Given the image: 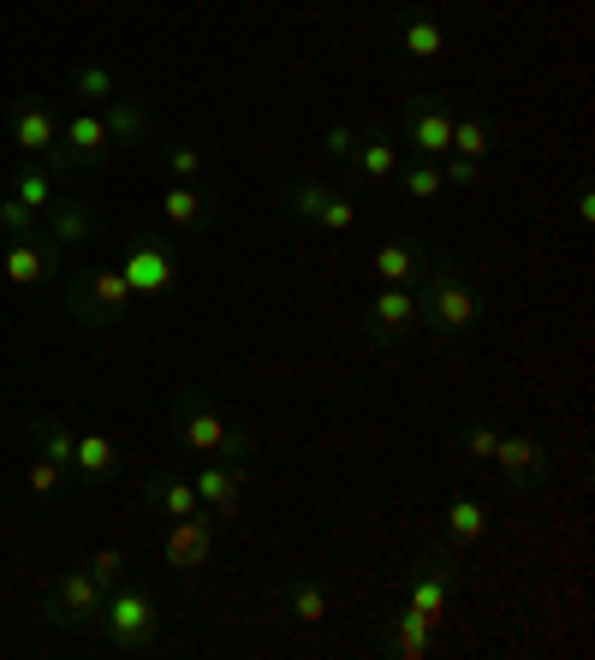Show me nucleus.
<instances>
[{"label":"nucleus","instance_id":"nucleus-1","mask_svg":"<svg viewBox=\"0 0 595 660\" xmlns=\"http://www.w3.org/2000/svg\"><path fill=\"white\" fill-rule=\"evenodd\" d=\"M417 309H423V334H435L441 345L470 339L482 327V286L465 268L429 256L423 274H417Z\"/></svg>","mask_w":595,"mask_h":660},{"label":"nucleus","instance_id":"nucleus-2","mask_svg":"<svg viewBox=\"0 0 595 660\" xmlns=\"http://www.w3.org/2000/svg\"><path fill=\"white\" fill-rule=\"evenodd\" d=\"M452 589H459V548L417 553V565L406 578V613H417L423 624H447Z\"/></svg>","mask_w":595,"mask_h":660},{"label":"nucleus","instance_id":"nucleus-3","mask_svg":"<svg viewBox=\"0 0 595 660\" xmlns=\"http://www.w3.org/2000/svg\"><path fill=\"white\" fill-rule=\"evenodd\" d=\"M488 471L500 476V489H506V494H530V489H542V482L554 476V453L536 441V434H524V428H500Z\"/></svg>","mask_w":595,"mask_h":660},{"label":"nucleus","instance_id":"nucleus-4","mask_svg":"<svg viewBox=\"0 0 595 660\" xmlns=\"http://www.w3.org/2000/svg\"><path fill=\"white\" fill-rule=\"evenodd\" d=\"M173 423H179V441L197 446L203 459H251V434L233 428L215 405H203V398H179Z\"/></svg>","mask_w":595,"mask_h":660},{"label":"nucleus","instance_id":"nucleus-5","mask_svg":"<svg viewBox=\"0 0 595 660\" xmlns=\"http://www.w3.org/2000/svg\"><path fill=\"white\" fill-rule=\"evenodd\" d=\"M101 624H108V642L114 649H149L162 637V607H155L149 589H119L101 595Z\"/></svg>","mask_w":595,"mask_h":660},{"label":"nucleus","instance_id":"nucleus-6","mask_svg":"<svg viewBox=\"0 0 595 660\" xmlns=\"http://www.w3.org/2000/svg\"><path fill=\"white\" fill-rule=\"evenodd\" d=\"M452 114L441 96H406L399 101V149H417L423 161H441V155L452 149Z\"/></svg>","mask_w":595,"mask_h":660},{"label":"nucleus","instance_id":"nucleus-7","mask_svg":"<svg viewBox=\"0 0 595 660\" xmlns=\"http://www.w3.org/2000/svg\"><path fill=\"white\" fill-rule=\"evenodd\" d=\"M126 304H131V286H126V274H119V268H96L90 280H84V292H66V309L84 316L90 327H119Z\"/></svg>","mask_w":595,"mask_h":660},{"label":"nucleus","instance_id":"nucleus-8","mask_svg":"<svg viewBox=\"0 0 595 660\" xmlns=\"http://www.w3.org/2000/svg\"><path fill=\"white\" fill-rule=\"evenodd\" d=\"M215 542H221V518H215V512L173 518L162 560H167V571H203L208 560H215Z\"/></svg>","mask_w":595,"mask_h":660},{"label":"nucleus","instance_id":"nucleus-9","mask_svg":"<svg viewBox=\"0 0 595 660\" xmlns=\"http://www.w3.org/2000/svg\"><path fill=\"white\" fill-rule=\"evenodd\" d=\"M370 339L375 345H399V339H411L417 327H423V309H417V286H375V298H370Z\"/></svg>","mask_w":595,"mask_h":660},{"label":"nucleus","instance_id":"nucleus-10","mask_svg":"<svg viewBox=\"0 0 595 660\" xmlns=\"http://www.w3.org/2000/svg\"><path fill=\"white\" fill-rule=\"evenodd\" d=\"M119 274H126L131 298H162V292L179 286V256H173L162 238H144V245H131V256L119 263Z\"/></svg>","mask_w":595,"mask_h":660},{"label":"nucleus","instance_id":"nucleus-11","mask_svg":"<svg viewBox=\"0 0 595 660\" xmlns=\"http://www.w3.org/2000/svg\"><path fill=\"white\" fill-rule=\"evenodd\" d=\"M191 489H197L203 512H215V518H226V524H233V518H238V500H244V489H251V471H244V459H208L203 471L191 476Z\"/></svg>","mask_w":595,"mask_h":660},{"label":"nucleus","instance_id":"nucleus-12","mask_svg":"<svg viewBox=\"0 0 595 660\" xmlns=\"http://www.w3.org/2000/svg\"><path fill=\"white\" fill-rule=\"evenodd\" d=\"M345 167H352L358 179H370V185H393L399 167H406V149H399L393 131L358 126V144H352V155H345Z\"/></svg>","mask_w":595,"mask_h":660},{"label":"nucleus","instance_id":"nucleus-13","mask_svg":"<svg viewBox=\"0 0 595 660\" xmlns=\"http://www.w3.org/2000/svg\"><path fill=\"white\" fill-rule=\"evenodd\" d=\"M429 263V250H423V238H411V233H393V238H381L375 256H370V280L375 286H417V274H423Z\"/></svg>","mask_w":595,"mask_h":660},{"label":"nucleus","instance_id":"nucleus-14","mask_svg":"<svg viewBox=\"0 0 595 660\" xmlns=\"http://www.w3.org/2000/svg\"><path fill=\"white\" fill-rule=\"evenodd\" d=\"M60 144L66 149H55V167H96V161H108V149H114V137H108V126H101V114H78V119H66L60 126Z\"/></svg>","mask_w":595,"mask_h":660},{"label":"nucleus","instance_id":"nucleus-15","mask_svg":"<svg viewBox=\"0 0 595 660\" xmlns=\"http://www.w3.org/2000/svg\"><path fill=\"white\" fill-rule=\"evenodd\" d=\"M101 613V583L90 578V571H66V578L55 583V595H48V619L55 624H84Z\"/></svg>","mask_w":595,"mask_h":660},{"label":"nucleus","instance_id":"nucleus-16","mask_svg":"<svg viewBox=\"0 0 595 660\" xmlns=\"http://www.w3.org/2000/svg\"><path fill=\"white\" fill-rule=\"evenodd\" d=\"M96 227H101L96 208H90V203H78V197H55V203L42 208V238H48L55 250H72L78 238H90Z\"/></svg>","mask_w":595,"mask_h":660},{"label":"nucleus","instance_id":"nucleus-17","mask_svg":"<svg viewBox=\"0 0 595 660\" xmlns=\"http://www.w3.org/2000/svg\"><path fill=\"white\" fill-rule=\"evenodd\" d=\"M55 256H60V250L48 245L42 233H30V238H19V245L7 250V263H0V268H7L12 286H42L48 274H55Z\"/></svg>","mask_w":595,"mask_h":660},{"label":"nucleus","instance_id":"nucleus-18","mask_svg":"<svg viewBox=\"0 0 595 660\" xmlns=\"http://www.w3.org/2000/svg\"><path fill=\"white\" fill-rule=\"evenodd\" d=\"M12 144H19L25 155H55L60 149V126H55V114L48 108H37V101H19L12 108Z\"/></svg>","mask_w":595,"mask_h":660},{"label":"nucleus","instance_id":"nucleus-19","mask_svg":"<svg viewBox=\"0 0 595 660\" xmlns=\"http://www.w3.org/2000/svg\"><path fill=\"white\" fill-rule=\"evenodd\" d=\"M399 48H406L417 66H435V60L447 55V30L435 24L423 7H417V12H399Z\"/></svg>","mask_w":595,"mask_h":660},{"label":"nucleus","instance_id":"nucleus-20","mask_svg":"<svg viewBox=\"0 0 595 660\" xmlns=\"http://www.w3.org/2000/svg\"><path fill=\"white\" fill-rule=\"evenodd\" d=\"M441 524H447V548H459V553H465V548H477V542H482L495 518H488V506H482V500L459 494V500H447Z\"/></svg>","mask_w":595,"mask_h":660},{"label":"nucleus","instance_id":"nucleus-21","mask_svg":"<svg viewBox=\"0 0 595 660\" xmlns=\"http://www.w3.org/2000/svg\"><path fill=\"white\" fill-rule=\"evenodd\" d=\"M162 215H167V227H179V233H197V227H208V197H203V185H185V179H173V190L162 197Z\"/></svg>","mask_w":595,"mask_h":660},{"label":"nucleus","instance_id":"nucleus-22","mask_svg":"<svg viewBox=\"0 0 595 660\" xmlns=\"http://www.w3.org/2000/svg\"><path fill=\"white\" fill-rule=\"evenodd\" d=\"M72 471L78 476H90V482H108L119 471V441L114 434H78V446H72Z\"/></svg>","mask_w":595,"mask_h":660},{"label":"nucleus","instance_id":"nucleus-23","mask_svg":"<svg viewBox=\"0 0 595 660\" xmlns=\"http://www.w3.org/2000/svg\"><path fill=\"white\" fill-rule=\"evenodd\" d=\"M101 126H108L114 144H144L149 137V108L137 96H114L108 108H101Z\"/></svg>","mask_w":595,"mask_h":660},{"label":"nucleus","instance_id":"nucleus-24","mask_svg":"<svg viewBox=\"0 0 595 660\" xmlns=\"http://www.w3.org/2000/svg\"><path fill=\"white\" fill-rule=\"evenodd\" d=\"M149 506L167 512V524H173V518H197L203 500L191 489V476H162V482H149Z\"/></svg>","mask_w":595,"mask_h":660},{"label":"nucleus","instance_id":"nucleus-25","mask_svg":"<svg viewBox=\"0 0 595 660\" xmlns=\"http://www.w3.org/2000/svg\"><path fill=\"white\" fill-rule=\"evenodd\" d=\"M488 149H495V126L477 114H459L452 119V149L447 155H465V161H488Z\"/></svg>","mask_w":595,"mask_h":660},{"label":"nucleus","instance_id":"nucleus-26","mask_svg":"<svg viewBox=\"0 0 595 660\" xmlns=\"http://www.w3.org/2000/svg\"><path fill=\"white\" fill-rule=\"evenodd\" d=\"M388 631H393V649L406 654V660L435 654V624H423L417 613H393V619H388Z\"/></svg>","mask_w":595,"mask_h":660},{"label":"nucleus","instance_id":"nucleus-27","mask_svg":"<svg viewBox=\"0 0 595 660\" xmlns=\"http://www.w3.org/2000/svg\"><path fill=\"white\" fill-rule=\"evenodd\" d=\"M286 613H292V624H322L328 619V589L316 578H298L286 589Z\"/></svg>","mask_w":595,"mask_h":660},{"label":"nucleus","instance_id":"nucleus-28","mask_svg":"<svg viewBox=\"0 0 595 660\" xmlns=\"http://www.w3.org/2000/svg\"><path fill=\"white\" fill-rule=\"evenodd\" d=\"M399 190H406L411 203H435L447 190V179H441V167L435 161H417V167H399V179H393Z\"/></svg>","mask_w":595,"mask_h":660},{"label":"nucleus","instance_id":"nucleus-29","mask_svg":"<svg viewBox=\"0 0 595 660\" xmlns=\"http://www.w3.org/2000/svg\"><path fill=\"white\" fill-rule=\"evenodd\" d=\"M310 227H322V233H334V238L358 233V203L340 197V190H328V203L316 208V220H310Z\"/></svg>","mask_w":595,"mask_h":660},{"label":"nucleus","instance_id":"nucleus-30","mask_svg":"<svg viewBox=\"0 0 595 660\" xmlns=\"http://www.w3.org/2000/svg\"><path fill=\"white\" fill-rule=\"evenodd\" d=\"M37 434H42V459H48V464H60V471H72V446H78V434L66 428V423H55V416H42Z\"/></svg>","mask_w":595,"mask_h":660},{"label":"nucleus","instance_id":"nucleus-31","mask_svg":"<svg viewBox=\"0 0 595 660\" xmlns=\"http://www.w3.org/2000/svg\"><path fill=\"white\" fill-rule=\"evenodd\" d=\"M280 203H286L298 220H316V208L328 203V185L322 179H292L286 190H280Z\"/></svg>","mask_w":595,"mask_h":660},{"label":"nucleus","instance_id":"nucleus-32","mask_svg":"<svg viewBox=\"0 0 595 660\" xmlns=\"http://www.w3.org/2000/svg\"><path fill=\"white\" fill-rule=\"evenodd\" d=\"M12 197H19L25 208H37V215H42V208L55 203V179H48L42 167H25L19 179H12Z\"/></svg>","mask_w":595,"mask_h":660},{"label":"nucleus","instance_id":"nucleus-33","mask_svg":"<svg viewBox=\"0 0 595 660\" xmlns=\"http://www.w3.org/2000/svg\"><path fill=\"white\" fill-rule=\"evenodd\" d=\"M495 441H500V423H495V416H477V423L465 428V459L488 471V459H495Z\"/></svg>","mask_w":595,"mask_h":660},{"label":"nucleus","instance_id":"nucleus-34","mask_svg":"<svg viewBox=\"0 0 595 660\" xmlns=\"http://www.w3.org/2000/svg\"><path fill=\"white\" fill-rule=\"evenodd\" d=\"M72 90H78L84 101H101V108H108V101H114V72H108V66H78V72H72Z\"/></svg>","mask_w":595,"mask_h":660},{"label":"nucleus","instance_id":"nucleus-35","mask_svg":"<svg viewBox=\"0 0 595 660\" xmlns=\"http://www.w3.org/2000/svg\"><path fill=\"white\" fill-rule=\"evenodd\" d=\"M0 233L30 238V233H42V215H37V208H25L19 197H7V203H0Z\"/></svg>","mask_w":595,"mask_h":660},{"label":"nucleus","instance_id":"nucleus-36","mask_svg":"<svg viewBox=\"0 0 595 660\" xmlns=\"http://www.w3.org/2000/svg\"><path fill=\"white\" fill-rule=\"evenodd\" d=\"M84 571H90V578H96L101 589H114L119 578H126V548H101V553H96V560L84 565Z\"/></svg>","mask_w":595,"mask_h":660},{"label":"nucleus","instance_id":"nucleus-37","mask_svg":"<svg viewBox=\"0 0 595 660\" xmlns=\"http://www.w3.org/2000/svg\"><path fill=\"white\" fill-rule=\"evenodd\" d=\"M167 173H173V179H185V185H197L203 179V155L191 149V144H173L167 149Z\"/></svg>","mask_w":595,"mask_h":660},{"label":"nucleus","instance_id":"nucleus-38","mask_svg":"<svg viewBox=\"0 0 595 660\" xmlns=\"http://www.w3.org/2000/svg\"><path fill=\"white\" fill-rule=\"evenodd\" d=\"M441 179L459 185V190H470V185L482 179V161H465V155H441Z\"/></svg>","mask_w":595,"mask_h":660},{"label":"nucleus","instance_id":"nucleus-39","mask_svg":"<svg viewBox=\"0 0 595 660\" xmlns=\"http://www.w3.org/2000/svg\"><path fill=\"white\" fill-rule=\"evenodd\" d=\"M25 482H30V494H37V500H48V494H55L60 482H66V471H60V464H48V459H37Z\"/></svg>","mask_w":595,"mask_h":660},{"label":"nucleus","instance_id":"nucleus-40","mask_svg":"<svg viewBox=\"0 0 595 660\" xmlns=\"http://www.w3.org/2000/svg\"><path fill=\"white\" fill-rule=\"evenodd\" d=\"M352 144H358V126H345V119H340V126H328V131H322V149L334 155V161H345V155H352Z\"/></svg>","mask_w":595,"mask_h":660},{"label":"nucleus","instance_id":"nucleus-41","mask_svg":"<svg viewBox=\"0 0 595 660\" xmlns=\"http://www.w3.org/2000/svg\"><path fill=\"white\" fill-rule=\"evenodd\" d=\"M577 220H584V227L595 220V190L589 185H577Z\"/></svg>","mask_w":595,"mask_h":660}]
</instances>
